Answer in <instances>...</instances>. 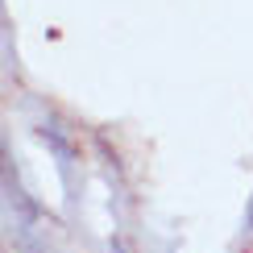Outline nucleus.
Wrapping results in <instances>:
<instances>
[{
  "label": "nucleus",
  "mask_w": 253,
  "mask_h": 253,
  "mask_svg": "<svg viewBox=\"0 0 253 253\" xmlns=\"http://www.w3.org/2000/svg\"><path fill=\"white\" fill-rule=\"evenodd\" d=\"M245 224H249V233H253V199H249V216H245Z\"/></svg>",
  "instance_id": "1"
}]
</instances>
